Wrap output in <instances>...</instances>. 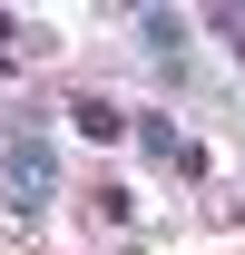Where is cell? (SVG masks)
<instances>
[{
  "label": "cell",
  "mask_w": 245,
  "mask_h": 255,
  "mask_svg": "<svg viewBox=\"0 0 245 255\" xmlns=\"http://www.w3.org/2000/svg\"><path fill=\"white\" fill-rule=\"evenodd\" d=\"M137 147H147V157H177V167H196V147H186L167 118H147V128H137Z\"/></svg>",
  "instance_id": "cell-4"
},
{
  "label": "cell",
  "mask_w": 245,
  "mask_h": 255,
  "mask_svg": "<svg viewBox=\"0 0 245 255\" xmlns=\"http://www.w3.org/2000/svg\"><path fill=\"white\" fill-rule=\"evenodd\" d=\"M69 128H79V137H118V108H108V98H69Z\"/></svg>",
  "instance_id": "cell-3"
},
{
  "label": "cell",
  "mask_w": 245,
  "mask_h": 255,
  "mask_svg": "<svg viewBox=\"0 0 245 255\" xmlns=\"http://www.w3.org/2000/svg\"><path fill=\"white\" fill-rule=\"evenodd\" d=\"M137 39H147L157 59L177 69V49H186V20H177V10H147V20H137Z\"/></svg>",
  "instance_id": "cell-2"
},
{
  "label": "cell",
  "mask_w": 245,
  "mask_h": 255,
  "mask_svg": "<svg viewBox=\"0 0 245 255\" xmlns=\"http://www.w3.org/2000/svg\"><path fill=\"white\" fill-rule=\"evenodd\" d=\"M49 187H59V167H49V137L20 118V128H10V206H39Z\"/></svg>",
  "instance_id": "cell-1"
}]
</instances>
